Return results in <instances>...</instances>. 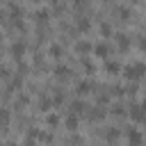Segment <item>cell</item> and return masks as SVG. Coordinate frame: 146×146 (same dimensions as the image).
<instances>
[{"mask_svg":"<svg viewBox=\"0 0 146 146\" xmlns=\"http://www.w3.org/2000/svg\"><path fill=\"white\" fill-rule=\"evenodd\" d=\"M23 55H25V43H23V41L11 43V57H14L16 62H21V59H23Z\"/></svg>","mask_w":146,"mask_h":146,"instance_id":"277c9868","label":"cell"},{"mask_svg":"<svg viewBox=\"0 0 146 146\" xmlns=\"http://www.w3.org/2000/svg\"><path fill=\"white\" fill-rule=\"evenodd\" d=\"M139 50H144V52H146V36H141V39H139Z\"/></svg>","mask_w":146,"mask_h":146,"instance_id":"484cf974","label":"cell"},{"mask_svg":"<svg viewBox=\"0 0 146 146\" xmlns=\"http://www.w3.org/2000/svg\"><path fill=\"white\" fill-rule=\"evenodd\" d=\"M0 146H2V144H0Z\"/></svg>","mask_w":146,"mask_h":146,"instance_id":"83f0119b","label":"cell"},{"mask_svg":"<svg viewBox=\"0 0 146 146\" xmlns=\"http://www.w3.org/2000/svg\"><path fill=\"white\" fill-rule=\"evenodd\" d=\"M89 50H91V41H78V43H75V52H78V55L84 57Z\"/></svg>","mask_w":146,"mask_h":146,"instance_id":"8992f818","label":"cell"},{"mask_svg":"<svg viewBox=\"0 0 146 146\" xmlns=\"http://www.w3.org/2000/svg\"><path fill=\"white\" fill-rule=\"evenodd\" d=\"M39 139H43V141H52V135H50V132H41V130H39Z\"/></svg>","mask_w":146,"mask_h":146,"instance_id":"603a6c76","label":"cell"},{"mask_svg":"<svg viewBox=\"0 0 146 146\" xmlns=\"http://www.w3.org/2000/svg\"><path fill=\"white\" fill-rule=\"evenodd\" d=\"M68 73H71V68H68V66H64V64L55 66V75H57L59 80H66V78H68Z\"/></svg>","mask_w":146,"mask_h":146,"instance_id":"9c48e42d","label":"cell"},{"mask_svg":"<svg viewBox=\"0 0 146 146\" xmlns=\"http://www.w3.org/2000/svg\"><path fill=\"white\" fill-rule=\"evenodd\" d=\"M75 25H78V30H80V32H87V30L91 27V23H89L87 18H78V23H75Z\"/></svg>","mask_w":146,"mask_h":146,"instance_id":"9a60e30c","label":"cell"},{"mask_svg":"<svg viewBox=\"0 0 146 146\" xmlns=\"http://www.w3.org/2000/svg\"><path fill=\"white\" fill-rule=\"evenodd\" d=\"M7 125H9V110L0 107V130L5 132V130H7Z\"/></svg>","mask_w":146,"mask_h":146,"instance_id":"52a82bcc","label":"cell"},{"mask_svg":"<svg viewBox=\"0 0 146 146\" xmlns=\"http://www.w3.org/2000/svg\"><path fill=\"white\" fill-rule=\"evenodd\" d=\"M128 114H130V119H132V121H137V123L146 121V100H141L139 105H132Z\"/></svg>","mask_w":146,"mask_h":146,"instance_id":"7a4b0ae2","label":"cell"},{"mask_svg":"<svg viewBox=\"0 0 146 146\" xmlns=\"http://www.w3.org/2000/svg\"><path fill=\"white\" fill-rule=\"evenodd\" d=\"M112 112H114L116 116H121V114H125V110H123V105H119V103H116V105L112 107Z\"/></svg>","mask_w":146,"mask_h":146,"instance_id":"7402d4cb","label":"cell"},{"mask_svg":"<svg viewBox=\"0 0 146 146\" xmlns=\"http://www.w3.org/2000/svg\"><path fill=\"white\" fill-rule=\"evenodd\" d=\"M119 16H121V21H128L130 18V9L128 7H119Z\"/></svg>","mask_w":146,"mask_h":146,"instance_id":"e0dca14e","label":"cell"},{"mask_svg":"<svg viewBox=\"0 0 146 146\" xmlns=\"http://www.w3.org/2000/svg\"><path fill=\"white\" fill-rule=\"evenodd\" d=\"M89 91H91V82H89V80L78 82V94H80V96H84V94H89Z\"/></svg>","mask_w":146,"mask_h":146,"instance_id":"30bf717a","label":"cell"},{"mask_svg":"<svg viewBox=\"0 0 146 146\" xmlns=\"http://www.w3.org/2000/svg\"><path fill=\"white\" fill-rule=\"evenodd\" d=\"M94 52H96L100 59H107V57H110V46H107L105 41H98V43L94 46Z\"/></svg>","mask_w":146,"mask_h":146,"instance_id":"5b68a950","label":"cell"},{"mask_svg":"<svg viewBox=\"0 0 146 146\" xmlns=\"http://www.w3.org/2000/svg\"><path fill=\"white\" fill-rule=\"evenodd\" d=\"M144 75H146V64H141V62H135V64L123 66V78L125 80H139Z\"/></svg>","mask_w":146,"mask_h":146,"instance_id":"6da1fadb","label":"cell"},{"mask_svg":"<svg viewBox=\"0 0 146 146\" xmlns=\"http://www.w3.org/2000/svg\"><path fill=\"white\" fill-rule=\"evenodd\" d=\"M48 52H50V57H55V59H59V57H62V46H59V43H52Z\"/></svg>","mask_w":146,"mask_h":146,"instance_id":"7c38bea8","label":"cell"},{"mask_svg":"<svg viewBox=\"0 0 146 146\" xmlns=\"http://www.w3.org/2000/svg\"><path fill=\"white\" fill-rule=\"evenodd\" d=\"M0 23H2V11H0Z\"/></svg>","mask_w":146,"mask_h":146,"instance_id":"4316f807","label":"cell"},{"mask_svg":"<svg viewBox=\"0 0 146 146\" xmlns=\"http://www.w3.org/2000/svg\"><path fill=\"white\" fill-rule=\"evenodd\" d=\"M66 128H68V130H78V116H75V114H68V119H66Z\"/></svg>","mask_w":146,"mask_h":146,"instance_id":"5bb4252c","label":"cell"},{"mask_svg":"<svg viewBox=\"0 0 146 146\" xmlns=\"http://www.w3.org/2000/svg\"><path fill=\"white\" fill-rule=\"evenodd\" d=\"M25 146H36V137L27 135V137H25Z\"/></svg>","mask_w":146,"mask_h":146,"instance_id":"cb8c5ba5","label":"cell"},{"mask_svg":"<svg viewBox=\"0 0 146 146\" xmlns=\"http://www.w3.org/2000/svg\"><path fill=\"white\" fill-rule=\"evenodd\" d=\"M105 71H107V73H116V71H121V64L114 62V59H112V62L107 59V62H105Z\"/></svg>","mask_w":146,"mask_h":146,"instance_id":"8fae6325","label":"cell"},{"mask_svg":"<svg viewBox=\"0 0 146 146\" xmlns=\"http://www.w3.org/2000/svg\"><path fill=\"white\" fill-rule=\"evenodd\" d=\"M116 43H119V48H121V50H128V46H130V39H128V34L119 32V34H116Z\"/></svg>","mask_w":146,"mask_h":146,"instance_id":"ba28073f","label":"cell"},{"mask_svg":"<svg viewBox=\"0 0 146 146\" xmlns=\"http://www.w3.org/2000/svg\"><path fill=\"white\" fill-rule=\"evenodd\" d=\"M141 141H144L141 132H139L137 128H130V130H128V146H141Z\"/></svg>","mask_w":146,"mask_h":146,"instance_id":"3957f363","label":"cell"},{"mask_svg":"<svg viewBox=\"0 0 146 146\" xmlns=\"http://www.w3.org/2000/svg\"><path fill=\"white\" fill-rule=\"evenodd\" d=\"M46 123H48V125H57V123H59V116H57V114H48V116H46Z\"/></svg>","mask_w":146,"mask_h":146,"instance_id":"ac0fdd59","label":"cell"},{"mask_svg":"<svg viewBox=\"0 0 146 146\" xmlns=\"http://www.w3.org/2000/svg\"><path fill=\"white\" fill-rule=\"evenodd\" d=\"M82 66H84V68H87L89 73H94V71H96V66H94V64H91V62H89L87 57H82Z\"/></svg>","mask_w":146,"mask_h":146,"instance_id":"d6986e66","label":"cell"},{"mask_svg":"<svg viewBox=\"0 0 146 146\" xmlns=\"http://www.w3.org/2000/svg\"><path fill=\"white\" fill-rule=\"evenodd\" d=\"M34 18H36L39 23H46V21H48V9H39V11L34 14Z\"/></svg>","mask_w":146,"mask_h":146,"instance_id":"2e32d148","label":"cell"},{"mask_svg":"<svg viewBox=\"0 0 146 146\" xmlns=\"http://www.w3.org/2000/svg\"><path fill=\"white\" fill-rule=\"evenodd\" d=\"M71 110H73V112H82V110H84V103H82V100H75V103H71Z\"/></svg>","mask_w":146,"mask_h":146,"instance_id":"ffe728a7","label":"cell"},{"mask_svg":"<svg viewBox=\"0 0 146 146\" xmlns=\"http://www.w3.org/2000/svg\"><path fill=\"white\" fill-rule=\"evenodd\" d=\"M100 34H103V36H107V34H112V27H110L107 23H100Z\"/></svg>","mask_w":146,"mask_h":146,"instance_id":"44dd1931","label":"cell"},{"mask_svg":"<svg viewBox=\"0 0 146 146\" xmlns=\"http://www.w3.org/2000/svg\"><path fill=\"white\" fill-rule=\"evenodd\" d=\"M116 137H119V130H116V128H112V130L107 132V139H116Z\"/></svg>","mask_w":146,"mask_h":146,"instance_id":"d4e9b609","label":"cell"},{"mask_svg":"<svg viewBox=\"0 0 146 146\" xmlns=\"http://www.w3.org/2000/svg\"><path fill=\"white\" fill-rule=\"evenodd\" d=\"M105 116V110L103 107H94V112H89V119H96V121H100Z\"/></svg>","mask_w":146,"mask_h":146,"instance_id":"4fadbf2b","label":"cell"}]
</instances>
